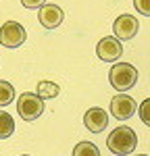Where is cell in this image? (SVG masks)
Returning <instances> with one entry per match:
<instances>
[{
    "label": "cell",
    "instance_id": "1",
    "mask_svg": "<svg viewBox=\"0 0 150 156\" xmlns=\"http://www.w3.org/2000/svg\"><path fill=\"white\" fill-rule=\"evenodd\" d=\"M106 146H109V150L112 154H117V156L131 154L138 146V135L131 127H117L106 137Z\"/></svg>",
    "mask_w": 150,
    "mask_h": 156
},
{
    "label": "cell",
    "instance_id": "2",
    "mask_svg": "<svg viewBox=\"0 0 150 156\" xmlns=\"http://www.w3.org/2000/svg\"><path fill=\"white\" fill-rule=\"evenodd\" d=\"M109 81L117 92H127L138 83V69L129 62H117L109 71Z\"/></svg>",
    "mask_w": 150,
    "mask_h": 156
},
{
    "label": "cell",
    "instance_id": "3",
    "mask_svg": "<svg viewBox=\"0 0 150 156\" xmlns=\"http://www.w3.org/2000/svg\"><path fill=\"white\" fill-rule=\"evenodd\" d=\"M17 112L23 121H36L44 115V100L34 92H25L17 100Z\"/></svg>",
    "mask_w": 150,
    "mask_h": 156
},
{
    "label": "cell",
    "instance_id": "4",
    "mask_svg": "<svg viewBox=\"0 0 150 156\" xmlns=\"http://www.w3.org/2000/svg\"><path fill=\"white\" fill-rule=\"evenodd\" d=\"M25 37H27L25 27L21 23H17V21H6L0 27V44L6 46V48H19V46H23Z\"/></svg>",
    "mask_w": 150,
    "mask_h": 156
},
{
    "label": "cell",
    "instance_id": "5",
    "mask_svg": "<svg viewBox=\"0 0 150 156\" xmlns=\"http://www.w3.org/2000/svg\"><path fill=\"white\" fill-rule=\"evenodd\" d=\"M111 112L115 119L119 121H127L131 119L134 115L138 112V104L131 96H125V94H119L111 100Z\"/></svg>",
    "mask_w": 150,
    "mask_h": 156
},
{
    "label": "cell",
    "instance_id": "6",
    "mask_svg": "<svg viewBox=\"0 0 150 156\" xmlns=\"http://www.w3.org/2000/svg\"><path fill=\"white\" fill-rule=\"evenodd\" d=\"M96 54L100 60L104 62H115V60L121 58L123 54V46H121V40L117 37H102L96 46Z\"/></svg>",
    "mask_w": 150,
    "mask_h": 156
},
{
    "label": "cell",
    "instance_id": "7",
    "mask_svg": "<svg viewBox=\"0 0 150 156\" xmlns=\"http://www.w3.org/2000/svg\"><path fill=\"white\" fill-rule=\"evenodd\" d=\"M138 29H140V23H138V19L134 15H121V17H117L115 23H112L115 37H117V40H123V42L136 37Z\"/></svg>",
    "mask_w": 150,
    "mask_h": 156
},
{
    "label": "cell",
    "instance_id": "8",
    "mask_svg": "<svg viewBox=\"0 0 150 156\" xmlns=\"http://www.w3.org/2000/svg\"><path fill=\"white\" fill-rule=\"evenodd\" d=\"M62 17H65V12L59 4H44V6H40V12H38L40 23L46 29H56L62 23Z\"/></svg>",
    "mask_w": 150,
    "mask_h": 156
},
{
    "label": "cell",
    "instance_id": "9",
    "mask_svg": "<svg viewBox=\"0 0 150 156\" xmlns=\"http://www.w3.org/2000/svg\"><path fill=\"white\" fill-rule=\"evenodd\" d=\"M84 125H86L88 131L100 133L102 129H106V125H109V115L100 106H92L86 112V117H84Z\"/></svg>",
    "mask_w": 150,
    "mask_h": 156
},
{
    "label": "cell",
    "instance_id": "10",
    "mask_svg": "<svg viewBox=\"0 0 150 156\" xmlns=\"http://www.w3.org/2000/svg\"><path fill=\"white\" fill-rule=\"evenodd\" d=\"M59 92H61V87L59 83H54V81H40L38 83V96L42 98V100H48V98H56L59 96Z\"/></svg>",
    "mask_w": 150,
    "mask_h": 156
},
{
    "label": "cell",
    "instance_id": "11",
    "mask_svg": "<svg viewBox=\"0 0 150 156\" xmlns=\"http://www.w3.org/2000/svg\"><path fill=\"white\" fill-rule=\"evenodd\" d=\"M12 131H15V121H12V117L9 112L0 110V140L11 137Z\"/></svg>",
    "mask_w": 150,
    "mask_h": 156
},
{
    "label": "cell",
    "instance_id": "12",
    "mask_svg": "<svg viewBox=\"0 0 150 156\" xmlns=\"http://www.w3.org/2000/svg\"><path fill=\"white\" fill-rule=\"evenodd\" d=\"M73 156H100V150L92 142H79L73 148Z\"/></svg>",
    "mask_w": 150,
    "mask_h": 156
},
{
    "label": "cell",
    "instance_id": "13",
    "mask_svg": "<svg viewBox=\"0 0 150 156\" xmlns=\"http://www.w3.org/2000/svg\"><path fill=\"white\" fill-rule=\"evenodd\" d=\"M15 100V87L9 81L0 79V106H6Z\"/></svg>",
    "mask_w": 150,
    "mask_h": 156
},
{
    "label": "cell",
    "instance_id": "14",
    "mask_svg": "<svg viewBox=\"0 0 150 156\" xmlns=\"http://www.w3.org/2000/svg\"><path fill=\"white\" fill-rule=\"evenodd\" d=\"M138 115H140L142 123L150 127V98H146V100L140 104V108H138Z\"/></svg>",
    "mask_w": 150,
    "mask_h": 156
},
{
    "label": "cell",
    "instance_id": "15",
    "mask_svg": "<svg viewBox=\"0 0 150 156\" xmlns=\"http://www.w3.org/2000/svg\"><path fill=\"white\" fill-rule=\"evenodd\" d=\"M134 6H136L138 12L150 17V0H134Z\"/></svg>",
    "mask_w": 150,
    "mask_h": 156
},
{
    "label": "cell",
    "instance_id": "16",
    "mask_svg": "<svg viewBox=\"0 0 150 156\" xmlns=\"http://www.w3.org/2000/svg\"><path fill=\"white\" fill-rule=\"evenodd\" d=\"M44 2L46 0H21L25 9H40V6H44Z\"/></svg>",
    "mask_w": 150,
    "mask_h": 156
},
{
    "label": "cell",
    "instance_id": "17",
    "mask_svg": "<svg viewBox=\"0 0 150 156\" xmlns=\"http://www.w3.org/2000/svg\"><path fill=\"white\" fill-rule=\"evenodd\" d=\"M138 156H146V154H138Z\"/></svg>",
    "mask_w": 150,
    "mask_h": 156
}]
</instances>
